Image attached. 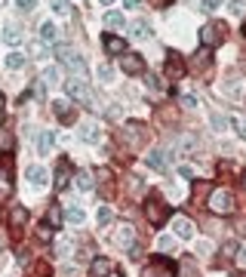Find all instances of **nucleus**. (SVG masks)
Segmentation results:
<instances>
[{
    "label": "nucleus",
    "instance_id": "obj_34",
    "mask_svg": "<svg viewBox=\"0 0 246 277\" xmlns=\"http://www.w3.org/2000/svg\"><path fill=\"white\" fill-rule=\"evenodd\" d=\"M58 222H62V213H58V206H50V213H46V225H50V228H58Z\"/></svg>",
    "mask_w": 246,
    "mask_h": 277
},
{
    "label": "nucleus",
    "instance_id": "obj_2",
    "mask_svg": "<svg viewBox=\"0 0 246 277\" xmlns=\"http://www.w3.org/2000/svg\"><path fill=\"white\" fill-rule=\"evenodd\" d=\"M206 206H209L213 213H219V216H231L237 203H234V194H231L228 188H213V191H209Z\"/></svg>",
    "mask_w": 246,
    "mask_h": 277
},
{
    "label": "nucleus",
    "instance_id": "obj_10",
    "mask_svg": "<svg viewBox=\"0 0 246 277\" xmlns=\"http://www.w3.org/2000/svg\"><path fill=\"white\" fill-rule=\"evenodd\" d=\"M102 46H105L108 55H123L126 53V43H123V37H117V34H102Z\"/></svg>",
    "mask_w": 246,
    "mask_h": 277
},
{
    "label": "nucleus",
    "instance_id": "obj_23",
    "mask_svg": "<svg viewBox=\"0 0 246 277\" xmlns=\"http://www.w3.org/2000/svg\"><path fill=\"white\" fill-rule=\"evenodd\" d=\"M28 53L34 55V59H46V55H50V46H46L43 40H34V43H28Z\"/></svg>",
    "mask_w": 246,
    "mask_h": 277
},
{
    "label": "nucleus",
    "instance_id": "obj_49",
    "mask_svg": "<svg viewBox=\"0 0 246 277\" xmlns=\"http://www.w3.org/2000/svg\"><path fill=\"white\" fill-rule=\"evenodd\" d=\"M99 3H105V6H111V3H114V0H99Z\"/></svg>",
    "mask_w": 246,
    "mask_h": 277
},
{
    "label": "nucleus",
    "instance_id": "obj_53",
    "mask_svg": "<svg viewBox=\"0 0 246 277\" xmlns=\"http://www.w3.org/2000/svg\"><path fill=\"white\" fill-rule=\"evenodd\" d=\"M0 249H3V237H0Z\"/></svg>",
    "mask_w": 246,
    "mask_h": 277
},
{
    "label": "nucleus",
    "instance_id": "obj_41",
    "mask_svg": "<svg viewBox=\"0 0 246 277\" xmlns=\"http://www.w3.org/2000/svg\"><path fill=\"white\" fill-rule=\"evenodd\" d=\"M219 3L221 0H200V9L203 13H213V9H219Z\"/></svg>",
    "mask_w": 246,
    "mask_h": 277
},
{
    "label": "nucleus",
    "instance_id": "obj_33",
    "mask_svg": "<svg viewBox=\"0 0 246 277\" xmlns=\"http://www.w3.org/2000/svg\"><path fill=\"white\" fill-rule=\"evenodd\" d=\"M13 145H16L13 133H9V130H0V148H3V151H13Z\"/></svg>",
    "mask_w": 246,
    "mask_h": 277
},
{
    "label": "nucleus",
    "instance_id": "obj_42",
    "mask_svg": "<svg viewBox=\"0 0 246 277\" xmlns=\"http://www.w3.org/2000/svg\"><path fill=\"white\" fill-rule=\"evenodd\" d=\"M213 123H216V126H219V130H225V126H228V123H231V120H228V117H225V114H213Z\"/></svg>",
    "mask_w": 246,
    "mask_h": 277
},
{
    "label": "nucleus",
    "instance_id": "obj_28",
    "mask_svg": "<svg viewBox=\"0 0 246 277\" xmlns=\"http://www.w3.org/2000/svg\"><path fill=\"white\" fill-rule=\"evenodd\" d=\"M9 222H13V228H22L28 222V210H22V206H16L13 210V216H9Z\"/></svg>",
    "mask_w": 246,
    "mask_h": 277
},
{
    "label": "nucleus",
    "instance_id": "obj_6",
    "mask_svg": "<svg viewBox=\"0 0 246 277\" xmlns=\"http://www.w3.org/2000/svg\"><path fill=\"white\" fill-rule=\"evenodd\" d=\"M145 136H148V130H145L142 123H126L123 130H120V142L130 145V148H138V145L145 142Z\"/></svg>",
    "mask_w": 246,
    "mask_h": 277
},
{
    "label": "nucleus",
    "instance_id": "obj_54",
    "mask_svg": "<svg viewBox=\"0 0 246 277\" xmlns=\"http://www.w3.org/2000/svg\"><path fill=\"white\" fill-rule=\"evenodd\" d=\"M3 3H6V0H0V6H3Z\"/></svg>",
    "mask_w": 246,
    "mask_h": 277
},
{
    "label": "nucleus",
    "instance_id": "obj_13",
    "mask_svg": "<svg viewBox=\"0 0 246 277\" xmlns=\"http://www.w3.org/2000/svg\"><path fill=\"white\" fill-rule=\"evenodd\" d=\"M148 166L151 169H166V164H169V154L163 151V148H154V151H148Z\"/></svg>",
    "mask_w": 246,
    "mask_h": 277
},
{
    "label": "nucleus",
    "instance_id": "obj_15",
    "mask_svg": "<svg viewBox=\"0 0 246 277\" xmlns=\"http://www.w3.org/2000/svg\"><path fill=\"white\" fill-rule=\"evenodd\" d=\"M0 40H3L6 46H19L22 40H25V34L19 31V25H6V28H3V34H0Z\"/></svg>",
    "mask_w": 246,
    "mask_h": 277
},
{
    "label": "nucleus",
    "instance_id": "obj_35",
    "mask_svg": "<svg viewBox=\"0 0 246 277\" xmlns=\"http://www.w3.org/2000/svg\"><path fill=\"white\" fill-rule=\"evenodd\" d=\"M111 219H114V213L108 210V206H99V213H96V222H99V225H108Z\"/></svg>",
    "mask_w": 246,
    "mask_h": 277
},
{
    "label": "nucleus",
    "instance_id": "obj_22",
    "mask_svg": "<svg viewBox=\"0 0 246 277\" xmlns=\"http://www.w3.org/2000/svg\"><path fill=\"white\" fill-rule=\"evenodd\" d=\"M25 176H28L31 185H37V188H40V185L46 182V169H43V166H28V169H25Z\"/></svg>",
    "mask_w": 246,
    "mask_h": 277
},
{
    "label": "nucleus",
    "instance_id": "obj_24",
    "mask_svg": "<svg viewBox=\"0 0 246 277\" xmlns=\"http://www.w3.org/2000/svg\"><path fill=\"white\" fill-rule=\"evenodd\" d=\"M105 25L108 28H126V19H123V13H105Z\"/></svg>",
    "mask_w": 246,
    "mask_h": 277
},
{
    "label": "nucleus",
    "instance_id": "obj_21",
    "mask_svg": "<svg viewBox=\"0 0 246 277\" xmlns=\"http://www.w3.org/2000/svg\"><path fill=\"white\" fill-rule=\"evenodd\" d=\"M53 145H55V136H53L50 130H43V133L37 136V151H40V154H50Z\"/></svg>",
    "mask_w": 246,
    "mask_h": 277
},
{
    "label": "nucleus",
    "instance_id": "obj_30",
    "mask_svg": "<svg viewBox=\"0 0 246 277\" xmlns=\"http://www.w3.org/2000/svg\"><path fill=\"white\" fill-rule=\"evenodd\" d=\"M40 80H43L46 86H55V83H58V68H43Z\"/></svg>",
    "mask_w": 246,
    "mask_h": 277
},
{
    "label": "nucleus",
    "instance_id": "obj_14",
    "mask_svg": "<svg viewBox=\"0 0 246 277\" xmlns=\"http://www.w3.org/2000/svg\"><path fill=\"white\" fill-rule=\"evenodd\" d=\"M13 194V182H9V157H3L0 164V197H9Z\"/></svg>",
    "mask_w": 246,
    "mask_h": 277
},
{
    "label": "nucleus",
    "instance_id": "obj_52",
    "mask_svg": "<svg viewBox=\"0 0 246 277\" xmlns=\"http://www.w3.org/2000/svg\"><path fill=\"white\" fill-rule=\"evenodd\" d=\"M243 37H246V22H243Z\"/></svg>",
    "mask_w": 246,
    "mask_h": 277
},
{
    "label": "nucleus",
    "instance_id": "obj_16",
    "mask_svg": "<svg viewBox=\"0 0 246 277\" xmlns=\"http://www.w3.org/2000/svg\"><path fill=\"white\" fill-rule=\"evenodd\" d=\"M68 172H71V164H68V160H58V166H55V188L62 191V188H68Z\"/></svg>",
    "mask_w": 246,
    "mask_h": 277
},
{
    "label": "nucleus",
    "instance_id": "obj_5",
    "mask_svg": "<svg viewBox=\"0 0 246 277\" xmlns=\"http://www.w3.org/2000/svg\"><path fill=\"white\" fill-rule=\"evenodd\" d=\"M225 34H228V28L221 25V22H209V25L200 28V43L206 46V50L209 46H219L221 40H225Z\"/></svg>",
    "mask_w": 246,
    "mask_h": 277
},
{
    "label": "nucleus",
    "instance_id": "obj_47",
    "mask_svg": "<svg viewBox=\"0 0 246 277\" xmlns=\"http://www.w3.org/2000/svg\"><path fill=\"white\" fill-rule=\"evenodd\" d=\"M123 6H130V9H138V6H142V0H123Z\"/></svg>",
    "mask_w": 246,
    "mask_h": 277
},
{
    "label": "nucleus",
    "instance_id": "obj_43",
    "mask_svg": "<svg viewBox=\"0 0 246 277\" xmlns=\"http://www.w3.org/2000/svg\"><path fill=\"white\" fill-rule=\"evenodd\" d=\"M237 249H240V247L231 240V244H225V256H228V259H234V256H237Z\"/></svg>",
    "mask_w": 246,
    "mask_h": 277
},
{
    "label": "nucleus",
    "instance_id": "obj_17",
    "mask_svg": "<svg viewBox=\"0 0 246 277\" xmlns=\"http://www.w3.org/2000/svg\"><path fill=\"white\" fill-rule=\"evenodd\" d=\"M40 40L50 46V43H58V25H53V22H43L40 25Z\"/></svg>",
    "mask_w": 246,
    "mask_h": 277
},
{
    "label": "nucleus",
    "instance_id": "obj_36",
    "mask_svg": "<svg viewBox=\"0 0 246 277\" xmlns=\"http://www.w3.org/2000/svg\"><path fill=\"white\" fill-rule=\"evenodd\" d=\"M194 68H200V71H203V68H209V53L206 50H200V53L194 55Z\"/></svg>",
    "mask_w": 246,
    "mask_h": 277
},
{
    "label": "nucleus",
    "instance_id": "obj_50",
    "mask_svg": "<svg viewBox=\"0 0 246 277\" xmlns=\"http://www.w3.org/2000/svg\"><path fill=\"white\" fill-rule=\"evenodd\" d=\"M240 185H243V191H246V176H243V179H240Z\"/></svg>",
    "mask_w": 246,
    "mask_h": 277
},
{
    "label": "nucleus",
    "instance_id": "obj_8",
    "mask_svg": "<svg viewBox=\"0 0 246 277\" xmlns=\"http://www.w3.org/2000/svg\"><path fill=\"white\" fill-rule=\"evenodd\" d=\"M120 68H123V74H145V59L138 53H123L120 55Z\"/></svg>",
    "mask_w": 246,
    "mask_h": 277
},
{
    "label": "nucleus",
    "instance_id": "obj_12",
    "mask_svg": "<svg viewBox=\"0 0 246 277\" xmlns=\"http://www.w3.org/2000/svg\"><path fill=\"white\" fill-rule=\"evenodd\" d=\"M108 274H114V262L111 259H92L89 277H108Z\"/></svg>",
    "mask_w": 246,
    "mask_h": 277
},
{
    "label": "nucleus",
    "instance_id": "obj_38",
    "mask_svg": "<svg viewBox=\"0 0 246 277\" xmlns=\"http://www.w3.org/2000/svg\"><path fill=\"white\" fill-rule=\"evenodd\" d=\"M16 6L22 13H34V9H37V0H16Z\"/></svg>",
    "mask_w": 246,
    "mask_h": 277
},
{
    "label": "nucleus",
    "instance_id": "obj_1",
    "mask_svg": "<svg viewBox=\"0 0 246 277\" xmlns=\"http://www.w3.org/2000/svg\"><path fill=\"white\" fill-rule=\"evenodd\" d=\"M58 59L65 62V68H68V71H71L77 80H86V83H89V68H86V62H83V55H80V53L68 50V46H58Z\"/></svg>",
    "mask_w": 246,
    "mask_h": 277
},
{
    "label": "nucleus",
    "instance_id": "obj_32",
    "mask_svg": "<svg viewBox=\"0 0 246 277\" xmlns=\"http://www.w3.org/2000/svg\"><path fill=\"white\" fill-rule=\"evenodd\" d=\"M50 6H53L55 16H68V13H71V3H68V0H50Z\"/></svg>",
    "mask_w": 246,
    "mask_h": 277
},
{
    "label": "nucleus",
    "instance_id": "obj_20",
    "mask_svg": "<svg viewBox=\"0 0 246 277\" xmlns=\"http://www.w3.org/2000/svg\"><path fill=\"white\" fill-rule=\"evenodd\" d=\"M80 138H83V142H92V145H96L99 138H102V130H99L96 123H83V126H80Z\"/></svg>",
    "mask_w": 246,
    "mask_h": 277
},
{
    "label": "nucleus",
    "instance_id": "obj_19",
    "mask_svg": "<svg viewBox=\"0 0 246 277\" xmlns=\"http://www.w3.org/2000/svg\"><path fill=\"white\" fill-rule=\"evenodd\" d=\"M53 111H55V117L62 120V123H74V114H71V108H68V102H53Z\"/></svg>",
    "mask_w": 246,
    "mask_h": 277
},
{
    "label": "nucleus",
    "instance_id": "obj_18",
    "mask_svg": "<svg viewBox=\"0 0 246 277\" xmlns=\"http://www.w3.org/2000/svg\"><path fill=\"white\" fill-rule=\"evenodd\" d=\"M172 228H175V234H179V237H185V240H188V237H194V225L188 222V219H172Z\"/></svg>",
    "mask_w": 246,
    "mask_h": 277
},
{
    "label": "nucleus",
    "instance_id": "obj_31",
    "mask_svg": "<svg viewBox=\"0 0 246 277\" xmlns=\"http://www.w3.org/2000/svg\"><path fill=\"white\" fill-rule=\"evenodd\" d=\"M77 188H83V191L92 188V172H89V169H80V172H77Z\"/></svg>",
    "mask_w": 246,
    "mask_h": 277
},
{
    "label": "nucleus",
    "instance_id": "obj_29",
    "mask_svg": "<svg viewBox=\"0 0 246 277\" xmlns=\"http://www.w3.org/2000/svg\"><path fill=\"white\" fill-rule=\"evenodd\" d=\"M133 37H151V25L145 19H138L136 25H133Z\"/></svg>",
    "mask_w": 246,
    "mask_h": 277
},
{
    "label": "nucleus",
    "instance_id": "obj_48",
    "mask_svg": "<svg viewBox=\"0 0 246 277\" xmlns=\"http://www.w3.org/2000/svg\"><path fill=\"white\" fill-rule=\"evenodd\" d=\"M6 105V99H3V92H0V108H3Z\"/></svg>",
    "mask_w": 246,
    "mask_h": 277
},
{
    "label": "nucleus",
    "instance_id": "obj_4",
    "mask_svg": "<svg viewBox=\"0 0 246 277\" xmlns=\"http://www.w3.org/2000/svg\"><path fill=\"white\" fill-rule=\"evenodd\" d=\"M145 216L154 228H160V225H166V219H169V206L163 200H157V197H148L145 200Z\"/></svg>",
    "mask_w": 246,
    "mask_h": 277
},
{
    "label": "nucleus",
    "instance_id": "obj_25",
    "mask_svg": "<svg viewBox=\"0 0 246 277\" xmlns=\"http://www.w3.org/2000/svg\"><path fill=\"white\" fill-rule=\"evenodd\" d=\"M6 68H13V71H19V68H25V55H22L19 50L6 53Z\"/></svg>",
    "mask_w": 246,
    "mask_h": 277
},
{
    "label": "nucleus",
    "instance_id": "obj_11",
    "mask_svg": "<svg viewBox=\"0 0 246 277\" xmlns=\"http://www.w3.org/2000/svg\"><path fill=\"white\" fill-rule=\"evenodd\" d=\"M133 240H136V228L133 225H120L114 231V244L117 247H133Z\"/></svg>",
    "mask_w": 246,
    "mask_h": 277
},
{
    "label": "nucleus",
    "instance_id": "obj_45",
    "mask_svg": "<svg viewBox=\"0 0 246 277\" xmlns=\"http://www.w3.org/2000/svg\"><path fill=\"white\" fill-rule=\"evenodd\" d=\"M99 77L102 80H111V68L108 65H99Z\"/></svg>",
    "mask_w": 246,
    "mask_h": 277
},
{
    "label": "nucleus",
    "instance_id": "obj_26",
    "mask_svg": "<svg viewBox=\"0 0 246 277\" xmlns=\"http://www.w3.org/2000/svg\"><path fill=\"white\" fill-rule=\"evenodd\" d=\"M175 148L179 151H191V148H197V136H179L175 138Z\"/></svg>",
    "mask_w": 246,
    "mask_h": 277
},
{
    "label": "nucleus",
    "instance_id": "obj_46",
    "mask_svg": "<svg viewBox=\"0 0 246 277\" xmlns=\"http://www.w3.org/2000/svg\"><path fill=\"white\" fill-rule=\"evenodd\" d=\"M179 176H182V179H191L194 172H191V166H179Z\"/></svg>",
    "mask_w": 246,
    "mask_h": 277
},
{
    "label": "nucleus",
    "instance_id": "obj_40",
    "mask_svg": "<svg viewBox=\"0 0 246 277\" xmlns=\"http://www.w3.org/2000/svg\"><path fill=\"white\" fill-rule=\"evenodd\" d=\"M160 249L163 252H175V240L172 237H160Z\"/></svg>",
    "mask_w": 246,
    "mask_h": 277
},
{
    "label": "nucleus",
    "instance_id": "obj_37",
    "mask_svg": "<svg viewBox=\"0 0 246 277\" xmlns=\"http://www.w3.org/2000/svg\"><path fill=\"white\" fill-rule=\"evenodd\" d=\"M234 126H237V133L240 136H246V117H240V114H231V117H228Z\"/></svg>",
    "mask_w": 246,
    "mask_h": 277
},
{
    "label": "nucleus",
    "instance_id": "obj_44",
    "mask_svg": "<svg viewBox=\"0 0 246 277\" xmlns=\"http://www.w3.org/2000/svg\"><path fill=\"white\" fill-rule=\"evenodd\" d=\"M37 237H40V240H50V237H53V228H50V225H43V228L37 231Z\"/></svg>",
    "mask_w": 246,
    "mask_h": 277
},
{
    "label": "nucleus",
    "instance_id": "obj_39",
    "mask_svg": "<svg viewBox=\"0 0 246 277\" xmlns=\"http://www.w3.org/2000/svg\"><path fill=\"white\" fill-rule=\"evenodd\" d=\"M228 9H231L234 16H243V9H246V6H243V0H228Z\"/></svg>",
    "mask_w": 246,
    "mask_h": 277
},
{
    "label": "nucleus",
    "instance_id": "obj_3",
    "mask_svg": "<svg viewBox=\"0 0 246 277\" xmlns=\"http://www.w3.org/2000/svg\"><path fill=\"white\" fill-rule=\"evenodd\" d=\"M65 89H68V96H71L74 102H80V105H86V108H99V102H96V96H92V89H89L86 80L71 77V80L65 83Z\"/></svg>",
    "mask_w": 246,
    "mask_h": 277
},
{
    "label": "nucleus",
    "instance_id": "obj_27",
    "mask_svg": "<svg viewBox=\"0 0 246 277\" xmlns=\"http://www.w3.org/2000/svg\"><path fill=\"white\" fill-rule=\"evenodd\" d=\"M65 219H68V222H71V225H83V219H86V213L80 210V206H71V210L65 213Z\"/></svg>",
    "mask_w": 246,
    "mask_h": 277
},
{
    "label": "nucleus",
    "instance_id": "obj_9",
    "mask_svg": "<svg viewBox=\"0 0 246 277\" xmlns=\"http://www.w3.org/2000/svg\"><path fill=\"white\" fill-rule=\"evenodd\" d=\"M163 71H166V77H172V80H182L185 77V59L179 53H169L166 55V65H163Z\"/></svg>",
    "mask_w": 246,
    "mask_h": 277
},
{
    "label": "nucleus",
    "instance_id": "obj_51",
    "mask_svg": "<svg viewBox=\"0 0 246 277\" xmlns=\"http://www.w3.org/2000/svg\"><path fill=\"white\" fill-rule=\"evenodd\" d=\"M240 259H243V262H246V249H243V252H240Z\"/></svg>",
    "mask_w": 246,
    "mask_h": 277
},
{
    "label": "nucleus",
    "instance_id": "obj_7",
    "mask_svg": "<svg viewBox=\"0 0 246 277\" xmlns=\"http://www.w3.org/2000/svg\"><path fill=\"white\" fill-rule=\"evenodd\" d=\"M172 274H175V265L169 259H151L142 277H172Z\"/></svg>",
    "mask_w": 246,
    "mask_h": 277
}]
</instances>
